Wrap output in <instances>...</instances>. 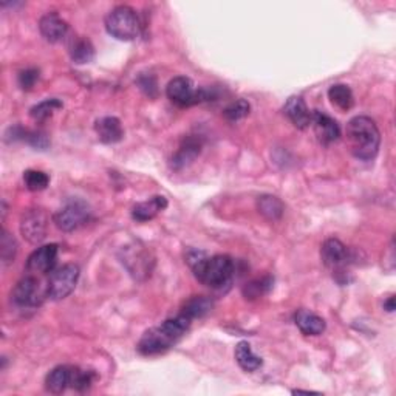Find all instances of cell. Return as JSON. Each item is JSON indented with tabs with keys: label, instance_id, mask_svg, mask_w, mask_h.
I'll return each instance as SVG.
<instances>
[{
	"label": "cell",
	"instance_id": "277c9868",
	"mask_svg": "<svg viewBox=\"0 0 396 396\" xmlns=\"http://www.w3.org/2000/svg\"><path fill=\"white\" fill-rule=\"evenodd\" d=\"M141 20L137 11L128 5L113 8L106 18L107 33L118 41H135L141 35Z\"/></svg>",
	"mask_w": 396,
	"mask_h": 396
},
{
	"label": "cell",
	"instance_id": "7a4b0ae2",
	"mask_svg": "<svg viewBox=\"0 0 396 396\" xmlns=\"http://www.w3.org/2000/svg\"><path fill=\"white\" fill-rule=\"evenodd\" d=\"M192 319L185 313H180L172 319L164 321L161 326L147 330L138 342V352L144 356L164 353L175 345L191 327Z\"/></svg>",
	"mask_w": 396,
	"mask_h": 396
},
{
	"label": "cell",
	"instance_id": "4fadbf2b",
	"mask_svg": "<svg viewBox=\"0 0 396 396\" xmlns=\"http://www.w3.org/2000/svg\"><path fill=\"white\" fill-rule=\"evenodd\" d=\"M39 30L47 42L56 44L66 37L68 25L58 13H47L39 20Z\"/></svg>",
	"mask_w": 396,
	"mask_h": 396
},
{
	"label": "cell",
	"instance_id": "6da1fadb",
	"mask_svg": "<svg viewBox=\"0 0 396 396\" xmlns=\"http://www.w3.org/2000/svg\"><path fill=\"white\" fill-rule=\"evenodd\" d=\"M186 262L191 266L197 280L208 285L214 290H223L231 283L234 277V260L229 256H212L209 257L204 251L189 249Z\"/></svg>",
	"mask_w": 396,
	"mask_h": 396
},
{
	"label": "cell",
	"instance_id": "d6986e66",
	"mask_svg": "<svg viewBox=\"0 0 396 396\" xmlns=\"http://www.w3.org/2000/svg\"><path fill=\"white\" fill-rule=\"evenodd\" d=\"M202 150V142L198 141L197 138H187L178 149V152L175 154V156L172 158V166L175 169H183L189 163H192L195 158L198 156Z\"/></svg>",
	"mask_w": 396,
	"mask_h": 396
},
{
	"label": "cell",
	"instance_id": "3957f363",
	"mask_svg": "<svg viewBox=\"0 0 396 396\" xmlns=\"http://www.w3.org/2000/svg\"><path fill=\"white\" fill-rule=\"evenodd\" d=\"M347 142L354 158L362 161H371L379 152L381 133L371 118L354 116L347 124Z\"/></svg>",
	"mask_w": 396,
	"mask_h": 396
},
{
	"label": "cell",
	"instance_id": "d6a6232c",
	"mask_svg": "<svg viewBox=\"0 0 396 396\" xmlns=\"http://www.w3.org/2000/svg\"><path fill=\"white\" fill-rule=\"evenodd\" d=\"M384 310H387L389 313H393L395 311V297L390 296L389 299L385 300L384 302Z\"/></svg>",
	"mask_w": 396,
	"mask_h": 396
},
{
	"label": "cell",
	"instance_id": "f546056e",
	"mask_svg": "<svg viewBox=\"0 0 396 396\" xmlns=\"http://www.w3.org/2000/svg\"><path fill=\"white\" fill-rule=\"evenodd\" d=\"M93 379H94L93 371H87V370H81L79 367H73V370H71V385L70 387L78 392H84L87 389H90Z\"/></svg>",
	"mask_w": 396,
	"mask_h": 396
},
{
	"label": "cell",
	"instance_id": "4dcf8cb0",
	"mask_svg": "<svg viewBox=\"0 0 396 396\" xmlns=\"http://www.w3.org/2000/svg\"><path fill=\"white\" fill-rule=\"evenodd\" d=\"M39 79V70L27 68L19 73V85L22 90H31L36 85Z\"/></svg>",
	"mask_w": 396,
	"mask_h": 396
},
{
	"label": "cell",
	"instance_id": "8fae6325",
	"mask_svg": "<svg viewBox=\"0 0 396 396\" xmlns=\"http://www.w3.org/2000/svg\"><path fill=\"white\" fill-rule=\"evenodd\" d=\"M58 245L50 243L31 252L27 260V271L33 274H49L54 269L58 260Z\"/></svg>",
	"mask_w": 396,
	"mask_h": 396
},
{
	"label": "cell",
	"instance_id": "ffe728a7",
	"mask_svg": "<svg viewBox=\"0 0 396 396\" xmlns=\"http://www.w3.org/2000/svg\"><path fill=\"white\" fill-rule=\"evenodd\" d=\"M235 361L245 371H256L264 366V361L257 356L248 342H239L235 347Z\"/></svg>",
	"mask_w": 396,
	"mask_h": 396
},
{
	"label": "cell",
	"instance_id": "f1b7e54d",
	"mask_svg": "<svg viewBox=\"0 0 396 396\" xmlns=\"http://www.w3.org/2000/svg\"><path fill=\"white\" fill-rule=\"evenodd\" d=\"M249 110H251V106H249V102L248 101H245V99H237L234 102H231L226 109H225V118L228 121H231V123H235V121H240L243 120V118H247L249 115Z\"/></svg>",
	"mask_w": 396,
	"mask_h": 396
},
{
	"label": "cell",
	"instance_id": "9a60e30c",
	"mask_svg": "<svg viewBox=\"0 0 396 396\" xmlns=\"http://www.w3.org/2000/svg\"><path fill=\"white\" fill-rule=\"evenodd\" d=\"M94 130L98 133V138L104 144H116L124 138V130L121 121L115 116H104L94 123Z\"/></svg>",
	"mask_w": 396,
	"mask_h": 396
},
{
	"label": "cell",
	"instance_id": "30bf717a",
	"mask_svg": "<svg viewBox=\"0 0 396 396\" xmlns=\"http://www.w3.org/2000/svg\"><path fill=\"white\" fill-rule=\"evenodd\" d=\"M321 259L323 265L333 273L344 274L347 265L350 264V251L339 239H328L321 248Z\"/></svg>",
	"mask_w": 396,
	"mask_h": 396
},
{
	"label": "cell",
	"instance_id": "2e32d148",
	"mask_svg": "<svg viewBox=\"0 0 396 396\" xmlns=\"http://www.w3.org/2000/svg\"><path fill=\"white\" fill-rule=\"evenodd\" d=\"M295 322L297 328L302 331L305 336H319L327 328V323L321 316L308 310H299L295 314Z\"/></svg>",
	"mask_w": 396,
	"mask_h": 396
},
{
	"label": "cell",
	"instance_id": "4316f807",
	"mask_svg": "<svg viewBox=\"0 0 396 396\" xmlns=\"http://www.w3.org/2000/svg\"><path fill=\"white\" fill-rule=\"evenodd\" d=\"M273 287L271 277H264V279H257L247 283L243 287V295L247 299H257L260 296L266 295V292Z\"/></svg>",
	"mask_w": 396,
	"mask_h": 396
},
{
	"label": "cell",
	"instance_id": "52a82bcc",
	"mask_svg": "<svg viewBox=\"0 0 396 396\" xmlns=\"http://www.w3.org/2000/svg\"><path fill=\"white\" fill-rule=\"evenodd\" d=\"M90 216H92V211L89 208V204L82 200H71L64 206V208L54 214L53 221L61 231L70 233L85 225L87 221L90 220Z\"/></svg>",
	"mask_w": 396,
	"mask_h": 396
},
{
	"label": "cell",
	"instance_id": "7c38bea8",
	"mask_svg": "<svg viewBox=\"0 0 396 396\" xmlns=\"http://www.w3.org/2000/svg\"><path fill=\"white\" fill-rule=\"evenodd\" d=\"M311 124L316 137L322 142V144H331L339 140L340 137V128L336 120L327 113L319 112V110H314L311 113Z\"/></svg>",
	"mask_w": 396,
	"mask_h": 396
},
{
	"label": "cell",
	"instance_id": "83f0119b",
	"mask_svg": "<svg viewBox=\"0 0 396 396\" xmlns=\"http://www.w3.org/2000/svg\"><path fill=\"white\" fill-rule=\"evenodd\" d=\"M16 254H18V243H16L14 237L8 234L4 229L2 239H0V256H2V264L6 266L14 262Z\"/></svg>",
	"mask_w": 396,
	"mask_h": 396
},
{
	"label": "cell",
	"instance_id": "8992f818",
	"mask_svg": "<svg viewBox=\"0 0 396 396\" xmlns=\"http://www.w3.org/2000/svg\"><path fill=\"white\" fill-rule=\"evenodd\" d=\"M79 273H81L79 271V266L75 264H67L58 269H53L50 273L49 283H47L49 297L53 300H62L68 297L76 288Z\"/></svg>",
	"mask_w": 396,
	"mask_h": 396
},
{
	"label": "cell",
	"instance_id": "5b68a950",
	"mask_svg": "<svg viewBox=\"0 0 396 396\" xmlns=\"http://www.w3.org/2000/svg\"><path fill=\"white\" fill-rule=\"evenodd\" d=\"M168 98L178 107H191L203 101L214 98L212 92L206 89H195L194 82L186 76H177L166 87Z\"/></svg>",
	"mask_w": 396,
	"mask_h": 396
},
{
	"label": "cell",
	"instance_id": "ac0fdd59",
	"mask_svg": "<svg viewBox=\"0 0 396 396\" xmlns=\"http://www.w3.org/2000/svg\"><path fill=\"white\" fill-rule=\"evenodd\" d=\"M71 366H58L54 367L45 378L47 390L54 395L64 393L71 385Z\"/></svg>",
	"mask_w": 396,
	"mask_h": 396
},
{
	"label": "cell",
	"instance_id": "484cf974",
	"mask_svg": "<svg viewBox=\"0 0 396 396\" xmlns=\"http://www.w3.org/2000/svg\"><path fill=\"white\" fill-rule=\"evenodd\" d=\"M23 181H25V186H27L28 191L41 192V191H44V189L49 187L50 177L42 171L30 169V171L23 173Z\"/></svg>",
	"mask_w": 396,
	"mask_h": 396
},
{
	"label": "cell",
	"instance_id": "5bb4252c",
	"mask_svg": "<svg viewBox=\"0 0 396 396\" xmlns=\"http://www.w3.org/2000/svg\"><path fill=\"white\" fill-rule=\"evenodd\" d=\"M283 112L288 116V120L300 130L307 129L311 124V112L308 110L304 98L291 97L285 102Z\"/></svg>",
	"mask_w": 396,
	"mask_h": 396
},
{
	"label": "cell",
	"instance_id": "7402d4cb",
	"mask_svg": "<svg viewBox=\"0 0 396 396\" xmlns=\"http://www.w3.org/2000/svg\"><path fill=\"white\" fill-rule=\"evenodd\" d=\"M70 56H71V61H73L78 66L90 64V62L94 59V47L89 39L79 37L73 42V45H71Z\"/></svg>",
	"mask_w": 396,
	"mask_h": 396
},
{
	"label": "cell",
	"instance_id": "603a6c76",
	"mask_svg": "<svg viewBox=\"0 0 396 396\" xmlns=\"http://www.w3.org/2000/svg\"><path fill=\"white\" fill-rule=\"evenodd\" d=\"M257 209L265 218L276 221V220L282 218L285 206L279 198L274 195H262V197H259V200H257Z\"/></svg>",
	"mask_w": 396,
	"mask_h": 396
},
{
	"label": "cell",
	"instance_id": "ba28073f",
	"mask_svg": "<svg viewBox=\"0 0 396 396\" xmlns=\"http://www.w3.org/2000/svg\"><path fill=\"white\" fill-rule=\"evenodd\" d=\"M49 297V292L47 288L44 290L41 282H39L36 277L27 276L20 279L11 292L13 302L20 307V308H35L39 307L44 299Z\"/></svg>",
	"mask_w": 396,
	"mask_h": 396
},
{
	"label": "cell",
	"instance_id": "44dd1931",
	"mask_svg": "<svg viewBox=\"0 0 396 396\" xmlns=\"http://www.w3.org/2000/svg\"><path fill=\"white\" fill-rule=\"evenodd\" d=\"M328 98L331 101V104L338 107L342 112H347L354 106V97L353 92L348 85L345 84H336L331 85L328 90Z\"/></svg>",
	"mask_w": 396,
	"mask_h": 396
},
{
	"label": "cell",
	"instance_id": "1f68e13d",
	"mask_svg": "<svg viewBox=\"0 0 396 396\" xmlns=\"http://www.w3.org/2000/svg\"><path fill=\"white\" fill-rule=\"evenodd\" d=\"M137 84L140 85V89L144 92L147 97H156V93H158V84H156V79L154 75H141L138 78V81Z\"/></svg>",
	"mask_w": 396,
	"mask_h": 396
},
{
	"label": "cell",
	"instance_id": "9c48e42d",
	"mask_svg": "<svg viewBox=\"0 0 396 396\" xmlns=\"http://www.w3.org/2000/svg\"><path fill=\"white\" fill-rule=\"evenodd\" d=\"M49 216L42 209H28L22 214L20 233L30 243H41L47 235Z\"/></svg>",
	"mask_w": 396,
	"mask_h": 396
},
{
	"label": "cell",
	"instance_id": "e0dca14e",
	"mask_svg": "<svg viewBox=\"0 0 396 396\" xmlns=\"http://www.w3.org/2000/svg\"><path fill=\"white\" fill-rule=\"evenodd\" d=\"M168 208V200L163 195H155L146 202H141L135 206L132 211V217L137 221H149L155 218L158 214Z\"/></svg>",
	"mask_w": 396,
	"mask_h": 396
},
{
	"label": "cell",
	"instance_id": "d4e9b609",
	"mask_svg": "<svg viewBox=\"0 0 396 396\" xmlns=\"http://www.w3.org/2000/svg\"><path fill=\"white\" fill-rule=\"evenodd\" d=\"M64 106H62V102L56 98H51V99H45L42 102H39V104H36L35 107H31L30 110V115L31 118H33L35 121H39V123H42L45 120H49V118L56 112V110L62 109Z\"/></svg>",
	"mask_w": 396,
	"mask_h": 396
},
{
	"label": "cell",
	"instance_id": "cb8c5ba5",
	"mask_svg": "<svg viewBox=\"0 0 396 396\" xmlns=\"http://www.w3.org/2000/svg\"><path fill=\"white\" fill-rule=\"evenodd\" d=\"M212 300L209 297H204V296H197L192 297L191 300H187L183 311L187 318H191L192 321L197 318H203L204 314H208L212 310Z\"/></svg>",
	"mask_w": 396,
	"mask_h": 396
}]
</instances>
